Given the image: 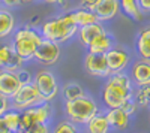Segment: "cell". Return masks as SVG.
<instances>
[{
    "instance_id": "6da1fadb",
    "label": "cell",
    "mask_w": 150,
    "mask_h": 133,
    "mask_svg": "<svg viewBox=\"0 0 150 133\" xmlns=\"http://www.w3.org/2000/svg\"><path fill=\"white\" fill-rule=\"evenodd\" d=\"M102 102L107 108H122L128 100L132 99V82L128 75L123 72L111 74L108 76V82L102 90Z\"/></svg>"
},
{
    "instance_id": "7a4b0ae2",
    "label": "cell",
    "mask_w": 150,
    "mask_h": 133,
    "mask_svg": "<svg viewBox=\"0 0 150 133\" xmlns=\"http://www.w3.org/2000/svg\"><path fill=\"white\" fill-rule=\"evenodd\" d=\"M77 32H78V26L74 22L71 12H66V14L51 18V20H47L41 26L42 38L57 42V43H63L72 39L77 34Z\"/></svg>"
},
{
    "instance_id": "3957f363",
    "label": "cell",
    "mask_w": 150,
    "mask_h": 133,
    "mask_svg": "<svg viewBox=\"0 0 150 133\" xmlns=\"http://www.w3.org/2000/svg\"><path fill=\"white\" fill-rule=\"evenodd\" d=\"M42 41L41 32H38L32 27H20L14 30V38H12V46L15 52L23 58V62H29L33 58L36 46Z\"/></svg>"
},
{
    "instance_id": "277c9868",
    "label": "cell",
    "mask_w": 150,
    "mask_h": 133,
    "mask_svg": "<svg viewBox=\"0 0 150 133\" xmlns=\"http://www.w3.org/2000/svg\"><path fill=\"white\" fill-rule=\"evenodd\" d=\"M65 112L71 123L87 124L99 112V109L93 99L87 97V96H83V97L75 99V100H66Z\"/></svg>"
},
{
    "instance_id": "5b68a950",
    "label": "cell",
    "mask_w": 150,
    "mask_h": 133,
    "mask_svg": "<svg viewBox=\"0 0 150 133\" xmlns=\"http://www.w3.org/2000/svg\"><path fill=\"white\" fill-rule=\"evenodd\" d=\"M42 103V97L38 88L35 87L33 82H29V84H23L20 87V90L17 91V94L12 97V106L15 109H27V108H32V106H36Z\"/></svg>"
},
{
    "instance_id": "8992f818",
    "label": "cell",
    "mask_w": 150,
    "mask_h": 133,
    "mask_svg": "<svg viewBox=\"0 0 150 133\" xmlns=\"http://www.w3.org/2000/svg\"><path fill=\"white\" fill-rule=\"evenodd\" d=\"M35 87L39 91L42 102H51L57 93H59V85H57V81L54 78V75L48 70H41L39 74H36L35 79H33Z\"/></svg>"
},
{
    "instance_id": "52a82bcc",
    "label": "cell",
    "mask_w": 150,
    "mask_h": 133,
    "mask_svg": "<svg viewBox=\"0 0 150 133\" xmlns=\"http://www.w3.org/2000/svg\"><path fill=\"white\" fill-rule=\"evenodd\" d=\"M60 57V43L53 42V41H48L44 39L39 42V45L36 46V51L33 58L36 62H39L41 64H54Z\"/></svg>"
},
{
    "instance_id": "ba28073f",
    "label": "cell",
    "mask_w": 150,
    "mask_h": 133,
    "mask_svg": "<svg viewBox=\"0 0 150 133\" xmlns=\"http://www.w3.org/2000/svg\"><path fill=\"white\" fill-rule=\"evenodd\" d=\"M84 69L87 70V74L92 76H99V78H108L111 75V72L108 69V63L105 54H95L89 52L84 58Z\"/></svg>"
},
{
    "instance_id": "9c48e42d",
    "label": "cell",
    "mask_w": 150,
    "mask_h": 133,
    "mask_svg": "<svg viewBox=\"0 0 150 133\" xmlns=\"http://www.w3.org/2000/svg\"><path fill=\"white\" fill-rule=\"evenodd\" d=\"M105 58L108 63V69L111 74L123 72L129 64V54L122 46H112L105 52Z\"/></svg>"
},
{
    "instance_id": "30bf717a",
    "label": "cell",
    "mask_w": 150,
    "mask_h": 133,
    "mask_svg": "<svg viewBox=\"0 0 150 133\" xmlns=\"http://www.w3.org/2000/svg\"><path fill=\"white\" fill-rule=\"evenodd\" d=\"M23 58L15 52L14 46L11 45H0V69L17 72L23 66Z\"/></svg>"
},
{
    "instance_id": "8fae6325",
    "label": "cell",
    "mask_w": 150,
    "mask_h": 133,
    "mask_svg": "<svg viewBox=\"0 0 150 133\" xmlns=\"http://www.w3.org/2000/svg\"><path fill=\"white\" fill-rule=\"evenodd\" d=\"M21 85L23 84L17 76V72L0 70V94H3L8 99H12Z\"/></svg>"
},
{
    "instance_id": "7c38bea8",
    "label": "cell",
    "mask_w": 150,
    "mask_h": 133,
    "mask_svg": "<svg viewBox=\"0 0 150 133\" xmlns=\"http://www.w3.org/2000/svg\"><path fill=\"white\" fill-rule=\"evenodd\" d=\"M120 10V3L119 0H99V3L93 9L98 20L101 22L112 20Z\"/></svg>"
},
{
    "instance_id": "4fadbf2b",
    "label": "cell",
    "mask_w": 150,
    "mask_h": 133,
    "mask_svg": "<svg viewBox=\"0 0 150 133\" xmlns=\"http://www.w3.org/2000/svg\"><path fill=\"white\" fill-rule=\"evenodd\" d=\"M105 29L104 26L101 24V21H98L95 24H89V26H84V27H78V32H77V36H78V39L83 45L86 46H89L99 34L104 33Z\"/></svg>"
},
{
    "instance_id": "5bb4252c",
    "label": "cell",
    "mask_w": 150,
    "mask_h": 133,
    "mask_svg": "<svg viewBox=\"0 0 150 133\" xmlns=\"http://www.w3.org/2000/svg\"><path fill=\"white\" fill-rule=\"evenodd\" d=\"M105 117L108 120L110 127H114L117 130H125L129 126V117L131 115L125 109H122V108H112V109H110L105 114Z\"/></svg>"
},
{
    "instance_id": "9a60e30c",
    "label": "cell",
    "mask_w": 150,
    "mask_h": 133,
    "mask_svg": "<svg viewBox=\"0 0 150 133\" xmlns=\"http://www.w3.org/2000/svg\"><path fill=\"white\" fill-rule=\"evenodd\" d=\"M132 79L137 85H147L150 84V62L140 60L132 67Z\"/></svg>"
},
{
    "instance_id": "2e32d148",
    "label": "cell",
    "mask_w": 150,
    "mask_h": 133,
    "mask_svg": "<svg viewBox=\"0 0 150 133\" xmlns=\"http://www.w3.org/2000/svg\"><path fill=\"white\" fill-rule=\"evenodd\" d=\"M135 50L143 60H149L150 62V26L140 30L138 36H137Z\"/></svg>"
},
{
    "instance_id": "e0dca14e",
    "label": "cell",
    "mask_w": 150,
    "mask_h": 133,
    "mask_svg": "<svg viewBox=\"0 0 150 133\" xmlns=\"http://www.w3.org/2000/svg\"><path fill=\"white\" fill-rule=\"evenodd\" d=\"M71 17L74 20V22L77 24L78 27H84V26H89V24H95L98 22V17L93 10L90 9H86V8H78V9H74L71 10Z\"/></svg>"
},
{
    "instance_id": "ac0fdd59",
    "label": "cell",
    "mask_w": 150,
    "mask_h": 133,
    "mask_svg": "<svg viewBox=\"0 0 150 133\" xmlns=\"http://www.w3.org/2000/svg\"><path fill=\"white\" fill-rule=\"evenodd\" d=\"M29 117L32 118V123L36 124V123H47L50 115H51V108H50L48 102H42L36 106H32V108H27L24 109Z\"/></svg>"
},
{
    "instance_id": "d6986e66",
    "label": "cell",
    "mask_w": 150,
    "mask_h": 133,
    "mask_svg": "<svg viewBox=\"0 0 150 133\" xmlns=\"http://www.w3.org/2000/svg\"><path fill=\"white\" fill-rule=\"evenodd\" d=\"M114 46L112 45V38L107 33V32H104V33H101L98 36V38L87 46L89 48V52H95V54H105L108 50H111V48Z\"/></svg>"
},
{
    "instance_id": "ffe728a7",
    "label": "cell",
    "mask_w": 150,
    "mask_h": 133,
    "mask_svg": "<svg viewBox=\"0 0 150 133\" xmlns=\"http://www.w3.org/2000/svg\"><path fill=\"white\" fill-rule=\"evenodd\" d=\"M120 3V9L126 17L135 20V21H141L143 20V14L144 12L140 9L138 2L137 0H119Z\"/></svg>"
},
{
    "instance_id": "44dd1931",
    "label": "cell",
    "mask_w": 150,
    "mask_h": 133,
    "mask_svg": "<svg viewBox=\"0 0 150 133\" xmlns=\"http://www.w3.org/2000/svg\"><path fill=\"white\" fill-rule=\"evenodd\" d=\"M110 124L105 114L98 112L89 123H87V133H108Z\"/></svg>"
},
{
    "instance_id": "7402d4cb",
    "label": "cell",
    "mask_w": 150,
    "mask_h": 133,
    "mask_svg": "<svg viewBox=\"0 0 150 133\" xmlns=\"http://www.w3.org/2000/svg\"><path fill=\"white\" fill-rule=\"evenodd\" d=\"M15 29V18L8 9H0V38H6Z\"/></svg>"
},
{
    "instance_id": "603a6c76",
    "label": "cell",
    "mask_w": 150,
    "mask_h": 133,
    "mask_svg": "<svg viewBox=\"0 0 150 133\" xmlns=\"http://www.w3.org/2000/svg\"><path fill=\"white\" fill-rule=\"evenodd\" d=\"M62 91H63V96H65L66 100H75V99H80V97H83V96H86L84 90L75 82L65 84Z\"/></svg>"
},
{
    "instance_id": "cb8c5ba5",
    "label": "cell",
    "mask_w": 150,
    "mask_h": 133,
    "mask_svg": "<svg viewBox=\"0 0 150 133\" xmlns=\"http://www.w3.org/2000/svg\"><path fill=\"white\" fill-rule=\"evenodd\" d=\"M3 120L6 126L9 127V130L12 133H18V127H20V112L17 111H6L3 115Z\"/></svg>"
},
{
    "instance_id": "d4e9b609",
    "label": "cell",
    "mask_w": 150,
    "mask_h": 133,
    "mask_svg": "<svg viewBox=\"0 0 150 133\" xmlns=\"http://www.w3.org/2000/svg\"><path fill=\"white\" fill-rule=\"evenodd\" d=\"M149 94H150V84L140 85L135 93V102L138 106H149Z\"/></svg>"
},
{
    "instance_id": "484cf974",
    "label": "cell",
    "mask_w": 150,
    "mask_h": 133,
    "mask_svg": "<svg viewBox=\"0 0 150 133\" xmlns=\"http://www.w3.org/2000/svg\"><path fill=\"white\" fill-rule=\"evenodd\" d=\"M53 133H78L75 129L74 123L71 121H62L56 126V129L53 130Z\"/></svg>"
},
{
    "instance_id": "4316f807",
    "label": "cell",
    "mask_w": 150,
    "mask_h": 133,
    "mask_svg": "<svg viewBox=\"0 0 150 133\" xmlns=\"http://www.w3.org/2000/svg\"><path fill=\"white\" fill-rule=\"evenodd\" d=\"M17 76H18V79H20L21 84H29V82H32V75H30L29 70L18 69V70H17Z\"/></svg>"
},
{
    "instance_id": "83f0119b",
    "label": "cell",
    "mask_w": 150,
    "mask_h": 133,
    "mask_svg": "<svg viewBox=\"0 0 150 133\" xmlns=\"http://www.w3.org/2000/svg\"><path fill=\"white\" fill-rule=\"evenodd\" d=\"M27 130H30L32 133H50V129H48L47 123H36Z\"/></svg>"
},
{
    "instance_id": "f1b7e54d",
    "label": "cell",
    "mask_w": 150,
    "mask_h": 133,
    "mask_svg": "<svg viewBox=\"0 0 150 133\" xmlns=\"http://www.w3.org/2000/svg\"><path fill=\"white\" fill-rule=\"evenodd\" d=\"M137 108H138V105H137V102L134 100V99H131V100H128L126 103H125L123 106H122V109H125L129 115H132V114H135V111H137Z\"/></svg>"
},
{
    "instance_id": "f546056e",
    "label": "cell",
    "mask_w": 150,
    "mask_h": 133,
    "mask_svg": "<svg viewBox=\"0 0 150 133\" xmlns=\"http://www.w3.org/2000/svg\"><path fill=\"white\" fill-rule=\"evenodd\" d=\"M99 3V0H80V5L81 8H86V9H90L93 10L96 8V5Z\"/></svg>"
},
{
    "instance_id": "4dcf8cb0",
    "label": "cell",
    "mask_w": 150,
    "mask_h": 133,
    "mask_svg": "<svg viewBox=\"0 0 150 133\" xmlns=\"http://www.w3.org/2000/svg\"><path fill=\"white\" fill-rule=\"evenodd\" d=\"M9 108V102H8V97H5L3 94H0V115H3Z\"/></svg>"
},
{
    "instance_id": "1f68e13d",
    "label": "cell",
    "mask_w": 150,
    "mask_h": 133,
    "mask_svg": "<svg viewBox=\"0 0 150 133\" xmlns=\"http://www.w3.org/2000/svg\"><path fill=\"white\" fill-rule=\"evenodd\" d=\"M42 2L44 3H48V5H59L62 8H66L69 0H42Z\"/></svg>"
},
{
    "instance_id": "d6a6232c",
    "label": "cell",
    "mask_w": 150,
    "mask_h": 133,
    "mask_svg": "<svg viewBox=\"0 0 150 133\" xmlns=\"http://www.w3.org/2000/svg\"><path fill=\"white\" fill-rule=\"evenodd\" d=\"M143 12H150V0H137Z\"/></svg>"
},
{
    "instance_id": "836d02e7",
    "label": "cell",
    "mask_w": 150,
    "mask_h": 133,
    "mask_svg": "<svg viewBox=\"0 0 150 133\" xmlns=\"http://www.w3.org/2000/svg\"><path fill=\"white\" fill-rule=\"evenodd\" d=\"M0 3H2L5 8H8V9L15 8V6L20 5V3H18V0H0Z\"/></svg>"
},
{
    "instance_id": "e575fe53",
    "label": "cell",
    "mask_w": 150,
    "mask_h": 133,
    "mask_svg": "<svg viewBox=\"0 0 150 133\" xmlns=\"http://www.w3.org/2000/svg\"><path fill=\"white\" fill-rule=\"evenodd\" d=\"M0 133H12L9 130V127L6 126V123H5V120H3L2 115H0Z\"/></svg>"
},
{
    "instance_id": "d590c367",
    "label": "cell",
    "mask_w": 150,
    "mask_h": 133,
    "mask_svg": "<svg viewBox=\"0 0 150 133\" xmlns=\"http://www.w3.org/2000/svg\"><path fill=\"white\" fill-rule=\"evenodd\" d=\"M32 2H35V0H18L20 5H29V3H32Z\"/></svg>"
},
{
    "instance_id": "8d00e7d4",
    "label": "cell",
    "mask_w": 150,
    "mask_h": 133,
    "mask_svg": "<svg viewBox=\"0 0 150 133\" xmlns=\"http://www.w3.org/2000/svg\"><path fill=\"white\" fill-rule=\"evenodd\" d=\"M21 133H32L30 130H24V132H21Z\"/></svg>"
},
{
    "instance_id": "74e56055",
    "label": "cell",
    "mask_w": 150,
    "mask_h": 133,
    "mask_svg": "<svg viewBox=\"0 0 150 133\" xmlns=\"http://www.w3.org/2000/svg\"><path fill=\"white\" fill-rule=\"evenodd\" d=\"M149 106H150V94H149Z\"/></svg>"
}]
</instances>
